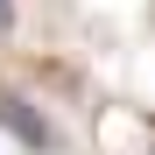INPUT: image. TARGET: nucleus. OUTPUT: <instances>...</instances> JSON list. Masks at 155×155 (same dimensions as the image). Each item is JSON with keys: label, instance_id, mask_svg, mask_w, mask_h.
<instances>
[{"label": "nucleus", "instance_id": "nucleus-1", "mask_svg": "<svg viewBox=\"0 0 155 155\" xmlns=\"http://www.w3.org/2000/svg\"><path fill=\"white\" fill-rule=\"evenodd\" d=\"M0 127H7L28 155H57V127H49V113L35 106L28 92H14V85H0Z\"/></svg>", "mask_w": 155, "mask_h": 155}, {"label": "nucleus", "instance_id": "nucleus-2", "mask_svg": "<svg viewBox=\"0 0 155 155\" xmlns=\"http://www.w3.org/2000/svg\"><path fill=\"white\" fill-rule=\"evenodd\" d=\"M14 28V0H0V35H7Z\"/></svg>", "mask_w": 155, "mask_h": 155}]
</instances>
